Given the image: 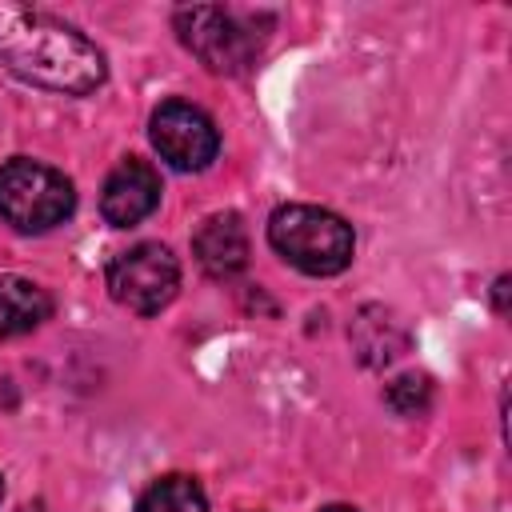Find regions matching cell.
<instances>
[{
	"mask_svg": "<svg viewBox=\"0 0 512 512\" xmlns=\"http://www.w3.org/2000/svg\"><path fill=\"white\" fill-rule=\"evenodd\" d=\"M268 244L308 276H336L352 264V224L316 204H284L268 220Z\"/></svg>",
	"mask_w": 512,
	"mask_h": 512,
	"instance_id": "2",
	"label": "cell"
},
{
	"mask_svg": "<svg viewBox=\"0 0 512 512\" xmlns=\"http://www.w3.org/2000/svg\"><path fill=\"white\" fill-rule=\"evenodd\" d=\"M108 292L116 304L152 316L180 292V264L164 244H136L108 264Z\"/></svg>",
	"mask_w": 512,
	"mask_h": 512,
	"instance_id": "5",
	"label": "cell"
},
{
	"mask_svg": "<svg viewBox=\"0 0 512 512\" xmlns=\"http://www.w3.org/2000/svg\"><path fill=\"white\" fill-rule=\"evenodd\" d=\"M76 208L72 180L52 164L16 156L0 164V216L16 232H48L64 224Z\"/></svg>",
	"mask_w": 512,
	"mask_h": 512,
	"instance_id": "4",
	"label": "cell"
},
{
	"mask_svg": "<svg viewBox=\"0 0 512 512\" xmlns=\"http://www.w3.org/2000/svg\"><path fill=\"white\" fill-rule=\"evenodd\" d=\"M148 136H152V148L160 152V160L176 172H200L220 152V132H216L212 116L188 100L160 104L152 112Z\"/></svg>",
	"mask_w": 512,
	"mask_h": 512,
	"instance_id": "6",
	"label": "cell"
},
{
	"mask_svg": "<svg viewBox=\"0 0 512 512\" xmlns=\"http://www.w3.org/2000/svg\"><path fill=\"white\" fill-rule=\"evenodd\" d=\"M192 256L216 280H228V276L244 272V264H248V228H244V220L236 212L208 216L192 236Z\"/></svg>",
	"mask_w": 512,
	"mask_h": 512,
	"instance_id": "8",
	"label": "cell"
},
{
	"mask_svg": "<svg viewBox=\"0 0 512 512\" xmlns=\"http://www.w3.org/2000/svg\"><path fill=\"white\" fill-rule=\"evenodd\" d=\"M180 44L216 76H236L248 64H256L264 48L260 20L240 8H220V4H192L176 8L172 16Z\"/></svg>",
	"mask_w": 512,
	"mask_h": 512,
	"instance_id": "3",
	"label": "cell"
},
{
	"mask_svg": "<svg viewBox=\"0 0 512 512\" xmlns=\"http://www.w3.org/2000/svg\"><path fill=\"white\" fill-rule=\"evenodd\" d=\"M156 204H160V176L148 160L128 156L108 172L104 192H100V212L112 228L140 224L144 216L156 212Z\"/></svg>",
	"mask_w": 512,
	"mask_h": 512,
	"instance_id": "7",
	"label": "cell"
},
{
	"mask_svg": "<svg viewBox=\"0 0 512 512\" xmlns=\"http://www.w3.org/2000/svg\"><path fill=\"white\" fill-rule=\"evenodd\" d=\"M136 512H208V500L192 476H160L144 488Z\"/></svg>",
	"mask_w": 512,
	"mask_h": 512,
	"instance_id": "10",
	"label": "cell"
},
{
	"mask_svg": "<svg viewBox=\"0 0 512 512\" xmlns=\"http://www.w3.org/2000/svg\"><path fill=\"white\" fill-rule=\"evenodd\" d=\"M504 292H508V276L496 280V312H504Z\"/></svg>",
	"mask_w": 512,
	"mask_h": 512,
	"instance_id": "12",
	"label": "cell"
},
{
	"mask_svg": "<svg viewBox=\"0 0 512 512\" xmlns=\"http://www.w3.org/2000/svg\"><path fill=\"white\" fill-rule=\"evenodd\" d=\"M0 500H4V480H0Z\"/></svg>",
	"mask_w": 512,
	"mask_h": 512,
	"instance_id": "14",
	"label": "cell"
},
{
	"mask_svg": "<svg viewBox=\"0 0 512 512\" xmlns=\"http://www.w3.org/2000/svg\"><path fill=\"white\" fill-rule=\"evenodd\" d=\"M52 316V296L28 276H0V340L24 336Z\"/></svg>",
	"mask_w": 512,
	"mask_h": 512,
	"instance_id": "9",
	"label": "cell"
},
{
	"mask_svg": "<svg viewBox=\"0 0 512 512\" xmlns=\"http://www.w3.org/2000/svg\"><path fill=\"white\" fill-rule=\"evenodd\" d=\"M384 400H388V408L400 412V416H424L428 404H432V380H428V376H416V372L396 376V380L384 388Z\"/></svg>",
	"mask_w": 512,
	"mask_h": 512,
	"instance_id": "11",
	"label": "cell"
},
{
	"mask_svg": "<svg viewBox=\"0 0 512 512\" xmlns=\"http://www.w3.org/2000/svg\"><path fill=\"white\" fill-rule=\"evenodd\" d=\"M0 68L64 96H88L104 84V52L44 8L0 0Z\"/></svg>",
	"mask_w": 512,
	"mask_h": 512,
	"instance_id": "1",
	"label": "cell"
},
{
	"mask_svg": "<svg viewBox=\"0 0 512 512\" xmlns=\"http://www.w3.org/2000/svg\"><path fill=\"white\" fill-rule=\"evenodd\" d=\"M324 512H356V508H344V504H332V508H324Z\"/></svg>",
	"mask_w": 512,
	"mask_h": 512,
	"instance_id": "13",
	"label": "cell"
}]
</instances>
